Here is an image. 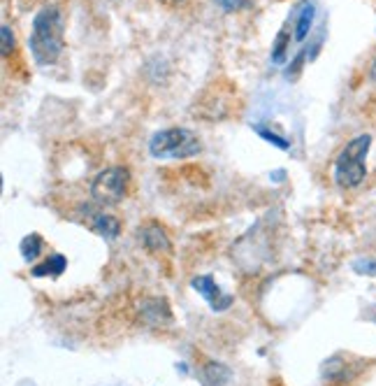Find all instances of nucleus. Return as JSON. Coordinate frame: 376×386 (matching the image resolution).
Here are the masks:
<instances>
[{"mask_svg":"<svg viewBox=\"0 0 376 386\" xmlns=\"http://www.w3.org/2000/svg\"><path fill=\"white\" fill-rule=\"evenodd\" d=\"M254 131H256L263 140H265V142L274 144V147H279V149H291V140L284 138V136H279V133L269 131V128H265V126H254Z\"/></svg>","mask_w":376,"mask_h":386,"instance_id":"12","label":"nucleus"},{"mask_svg":"<svg viewBox=\"0 0 376 386\" xmlns=\"http://www.w3.org/2000/svg\"><path fill=\"white\" fill-rule=\"evenodd\" d=\"M214 3L219 5L226 14H232V12H239V10L249 8V0H214Z\"/></svg>","mask_w":376,"mask_h":386,"instance_id":"14","label":"nucleus"},{"mask_svg":"<svg viewBox=\"0 0 376 386\" xmlns=\"http://www.w3.org/2000/svg\"><path fill=\"white\" fill-rule=\"evenodd\" d=\"M291 40H295V31H293V14L288 16L284 28L277 33V38H274V44H272V63L274 66H284L286 58H288V51H291Z\"/></svg>","mask_w":376,"mask_h":386,"instance_id":"7","label":"nucleus"},{"mask_svg":"<svg viewBox=\"0 0 376 386\" xmlns=\"http://www.w3.org/2000/svg\"><path fill=\"white\" fill-rule=\"evenodd\" d=\"M163 5H170V8H177L179 3H184V0H161Z\"/></svg>","mask_w":376,"mask_h":386,"instance_id":"17","label":"nucleus"},{"mask_svg":"<svg viewBox=\"0 0 376 386\" xmlns=\"http://www.w3.org/2000/svg\"><path fill=\"white\" fill-rule=\"evenodd\" d=\"M66 268H68L66 256L54 254V256H49L44 263H40L38 268H33V274L35 277H58V274H63Z\"/></svg>","mask_w":376,"mask_h":386,"instance_id":"10","label":"nucleus"},{"mask_svg":"<svg viewBox=\"0 0 376 386\" xmlns=\"http://www.w3.org/2000/svg\"><path fill=\"white\" fill-rule=\"evenodd\" d=\"M193 291L200 294L204 298V300L209 303V307L214 309V312H223V309H228L232 305L234 298L230 294H223L219 289V284L214 282V277H209V274H200V277H193Z\"/></svg>","mask_w":376,"mask_h":386,"instance_id":"5","label":"nucleus"},{"mask_svg":"<svg viewBox=\"0 0 376 386\" xmlns=\"http://www.w3.org/2000/svg\"><path fill=\"white\" fill-rule=\"evenodd\" d=\"M369 147H372V136L369 133H362V136L353 138L351 142L344 144V149L339 151L337 161H334L332 168V179L339 189L349 191V189H358L367 177V154Z\"/></svg>","mask_w":376,"mask_h":386,"instance_id":"2","label":"nucleus"},{"mask_svg":"<svg viewBox=\"0 0 376 386\" xmlns=\"http://www.w3.org/2000/svg\"><path fill=\"white\" fill-rule=\"evenodd\" d=\"M0 35H3V56L8 58L10 51H14V44H16L14 33H12V28L8 26V23H3V28H0Z\"/></svg>","mask_w":376,"mask_h":386,"instance_id":"13","label":"nucleus"},{"mask_svg":"<svg viewBox=\"0 0 376 386\" xmlns=\"http://www.w3.org/2000/svg\"><path fill=\"white\" fill-rule=\"evenodd\" d=\"M142 240H144V247L149 251H154V254H161V251H170V237L165 235V231H163L161 226H146L144 233H142Z\"/></svg>","mask_w":376,"mask_h":386,"instance_id":"9","label":"nucleus"},{"mask_svg":"<svg viewBox=\"0 0 376 386\" xmlns=\"http://www.w3.org/2000/svg\"><path fill=\"white\" fill-rule=\"evenodd\" d=\"M226 370H228V368H223L221 363H211L207 368V372H204V379H209L207 386H223V384H226L223 379H219V372H226Z\"/></svg>","mask_w":376,"mask_h":386,"instance_id":"15","label":"nucleus"},{"mask_svg":"<svg viewBox=\"0 0 376 386\" xmlns=\"http://www.w3.org/2000/svg\"><path fill=\"white\" fill-rule=\"evenodd\" d=\"M128 184H131V172L123 166H111L105 168L103 172L96 175V179L91 182V196L93 201L103 207L109 205L123 203V198L128 196Z\"/></svg>","mask_w":376,"mask_h":386,"instance_id":"4","label":"nucleus"},{"mask_svg":"<svg viewBox=\"0 0 376 386\" xmlns=\"http://www.w3.org/2000/svg\"><path fill=\"white\" fill-rule=\"evenodd\" d=\"M66 21L61 10L54 5H46L33 16V28L28 35V49L38 66H54L61 58L66 47Z\"/></svg>","mask_w":376,"mask_h":386,"instance_id":"1","label":"nucleus"},{"mask_svg":"<svg viewBox=\"0 0 376 386\" xmlns=\"http://www.w3.org/2000/svg\"><path fill=\"white\" fill-rule=\"evenodd\" d=\"M353 268H355V272H360V274H376V261L360 259L353 263Z\"/></svg>","mask_w":376,"mask_h":386,"instance_id":"16","label":"nucleus"},{"mask_svg":"<svg viewBox=\"0 0 376 386\" xmlns=\"http://www.w3.org/2000/svg\"><path fill=\"white\" fill-rule=\"evenodd\" d=\"M202 151V140L191 128H163L149 140V154L158 161L191 159Z\"/></svg>","mask_w":376,"mask_h":386,"instance_id":"3","label":"nucleus"},{"mask_svg":"<svg viewBox=\"0 0 376 386\" xmlns=\"http://www.w3.org/2000/svg\"><path fill=\"white\" fill-rule=\"evenodd\" d=\"M369 75H372V81H374V84H376V58H374V61H372V70H369Z\"/></svg>","mask_w":376,"mask_h":386,"instance_id":"18","label":"nucleus"},{"mask_svg":"<svg viewBox=\"0 0 376 386\" xmlns=\"http://www.w3.org/2000/svg\"><path fill=\"white\" fill-rule=\"evenodd\" d=\"M21 256L26 263H33L35 259H38L40 254H42L44 249V240L38 235V233H31V235H26L21 240Z\"/></svg>","mask_w":376,"mask_h":386,"instance_id":"11","label":"nucleus"},{"mask_svg":"<svg viewBox=\"0 0 376 386\" xmlns=\"http://www.w3.org/2000/svg\"><path fill=\"white\" fill-rule=\"evenodd\" d=\"M314 19H316V5L307 0L302 8L293 10V31H295V42H304L307 35L314 28Z\"/></svg>","mask_w":376,"mask_h":386,"instance_id":"6","label":"nucleus"},{"mask_svg":"<svg viewBox=\"0 0 376 386\" xmlns=\"http://www.w3.org/2000/svg\"><path fill=\"white\" fill-rule=\"evenodd\" d=\"M91 231L98 233V235L105 240H114V237H119V233H121V221L116 219L114 214L98 212L91 216Z\"/></svg>","mask_w":376,"mask_h":386,"instance_id":"8","label":"nucleus"}]
</instances>
